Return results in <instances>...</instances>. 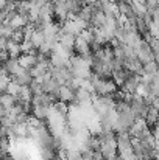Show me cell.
Instances as JSON below:
<instances>
[{
	"mask_svg": "<svg viewBox=\"0 0 159 160\" xmlns=\"http://www.w3.org/2000/svg\"><path fill=\"white\" fill-rule=\"evenodd\" d=\"M30 41L33 42L34 48H38V50H39V47L45 42L44 30H42V28H34V31H33V34H31V39H30Z\"/></svg>",
	"mask_w": 159,
	"mask_h": 160,
	"instance_id": "obj_5",
	"label": "cell"
},
{
	"mask_svg": "<svg viewBox=\"0 0 159 160\" xmlns=\"http://www.w3.org/2000/svg\"><path fill=\"white\" fill-rule=\"evenodd\" d=\"M50 160H59V159H58V156H55V157H53V159H50Z\"/></svg>",
	"mask_w": 159,
	"mask_h": 160,
	"instance_id": "obj_12",
	"label": "cell"
},
{
	"mask_svg": "<svg viewBox=\"0 0 159 160\" xmlns=\"http://www.w3.org/2000/svg\"><path fill=\"white\" fill-rule=\"evenodd\" d=\"M147 128H148L147 120H145V118H137V120L133 123V126L130 128L128 132L131 134L133 138H140V137H142V132H144Z\"/></svg>",
	"mask_w": 159,
	"mask_h": 160,
	"instance_id": "obj_2",
	"label": "cell"
},
{
	"mask_svg": "<svg viewBox=\"0 0 159 160\" xmlns=\"http://www.w3.org/2000/svg\"><path fill=\"white\" fill-rule=\"evenodd\" d=\"M53 107H55V110L56 112H59V113H62V115H66L67 117V113H69V103H64V101H56L55 104H53Z\"/></svg>",
	"mask_w": 159,
	"mask_h": 160,
	"instance_id": "obj_10",
	"label": "cell"
},
{
	"mask_svg": "<svg viewBox=\"0 0 159 160\" xmlns=\"http://www.w3.org/2000/svg\"><path fill=\"white\" fill-rule=\"evenodd\" d=\"M20 87H22V86H20L16 79H11V82L8 84L6 92H8V93H11V95H16V97H17V95H19V92H20Z\"/></svg>",
	"mask_w": 159,
	"mask_h": 160,
	"instance_id": "obj_9",
	"label": "cell"
},
{
	"mask_svg": "<svg viewBox=\"0 0 159 160\" xmlns=\"http://www.w3.org/2000/svg\"><path fill=\"white\" fill-rule=\"evenodd\" d=\"M8 53L11 58H19L22 54V48H20V44H17L16 41L13 39H8V47H6Z\"/></svg>",
	"mask_w": 159,
	"mask_h": 160,
	"instance_id": "obj_7",
	"label": "cell"
},
{
	"mask_svg": "<svg viewBox=\"0 0 159 160\" xmlns=\"http://www.w3.org/2000/svg\"><path fill=\"white\" fill-rule=\"evenodd\" d=\"M38 53L39 52H36V53H22L17 59H19V64L22 65V67H25V68H33L36 64H38Z\"/></svg>",
	"mask_w": 159,
	"mask_h": 160,
	"instance_id": "obj_3",
	"label": "cell"
},
{
	"mask_svg": "<svg viewBox=\"0 0 159 160\" xmlns=\"http://www.w3.org/2000/svg\"><path fill=\"white\" fill-rule=\"evenodd\" d=\"M58 97H59L61 101L70 104V103H75L77 101V90L72 86H69V84H61L59 92H58Z\"/></svg>",
	"mask_w": 159,
	"mask_h": 160,
	"instance_id": "obj_1",
	"label": "cell"
},
{
	"mask_svg": "<svg viewBox=\"0 0 159 160\" xmlns=\"http://www.w3.org/2000/svg\"><path fill=\"white\" fill-rule=\"evenodd\" d=\"M14 28L9 25V23H2V28H0V36L2 38H6V39H11L13 34H14Z\"/></svg>",
	"mask_w": 159,
	"mask_h": 160,
	"instance_id": "obj_8",
	"label": "cell"
},
{
	"mask_svg": "<svg viewBox=\"0 0 159 160\" xmlns=\"http://www.w3.org/2000/svg\"><path fill=\"white\" fill-rule=\"evenodd\" d=\"M17 103H19V98H17L16 95H11V93H8V92H2V97H0V106L11 109V107L16 106Z\"/></svg>",
	"mask_w": 159,
	"mask_h": 160,
	"instance_id": "obj_4",
	"label": "cell"
},
{
	"mask_svg": "<svg viewBox=\"0 0 159 160\" xmlns=\"http://www.w3.org/2000/svg\"><path fill=\"white\" fill-rule=\"evenodd\" d=\"M145 120H147V123H148L150 128L156 126L159 123V110L153 106V104L148 107V112H147V115H145Z\"/></svg>",
	"mask_w": 159,
	"mask_h": 160,
	"instance_id": "obj_6",
	"label": "cell"
},
{
	"mask_svg": "<svg viewBox=\"0 0 159 160\" xmlns=\"http://www.w3.org/2000/svg\"><path fill=\"white\" fill-rule=\"evenodd\" d=\"M67 151H69L67 160H84V156H83L78 149H67Z\"/></svg>",
	"mask_w": 159,
	"mask_h": 160,
	"instance_id": "obj_11",
	"label": "cell"
}]
</instances>
